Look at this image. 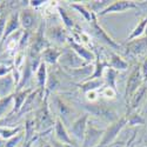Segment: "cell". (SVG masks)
<instances>
[{
	"instance_id": "obj_41",
	"label": "cell",
	"mask_w": 147,
	"mask_h": 147,
	"mask_svg": "<svg viewBox=\"0 0 147 147\" xmlns=\"http://www.w3.org/2000/svg\"><path fill=\"white\" fill-rule=\"evenodd\" d=\"M35 141V138L34 139H32L31 141H27V142H24V146L22 147H32V144Z\"/></svg>"
},
{
	"instance_id": "obj_28",
	"label": "cell",
	"mask_w": 147,
	"mask_h": 147,
	"mask_svg": "<svg viewBox=\"0 0 147 147\" xmlns=\"http://www.w3.org/2000/svg\"><path fill=\"white\" fill-rule=\"evenodd\" d=\"M146 28H147V16L145 18H142L140 20V22L138 24L136 27H134V30L132 31V33L128 35L127 40L131 41V40H134V39L141 38V36L145 34V32H146Z\"/></svg>"
},
{
	"instance_id": "obj_4",
	"label": "cell",
	"mask_w": 147,
	"mask_h": 147,
	"mask_svg": "<svg viewBox=\"0 0 147 147\" xmlns=\"http://www.w3.org/2000/svg\"><path fill=\"white\" fill-rule=\"evenodd\" d=\"M88 120H90L88 113H85L82 115H78L69 125L68 132H69L71 136L79 141H82L84 137H85V132H86V128H87Z\"/></svg>"
},
{
	"instance_id": "obj_13",
	"label": "cell",
	"mask_w": 147,
	"mask_h": 147,
	"mask_svg": "<svg viewBox=\"0 0 147 147\" xmlns=\"http://www.w3.org/2000/svg\"><path fill=\"white\" fill-rule=\"evenodd\" d=\"M54 139L60 141V142H63V144L69 145V146L73 145V139L71 137L68 129L66 128L64 122L61 121L58 117H57L55 125H54Z\"/></svg>"
},
{
	"instance_id": "obj_46",
	"label": "cell",
	"mask_w": 147,
	"mask_h": 147,
	"mask_svg": "<svg viewBox=\"0 0 147 147\" xmlns=\"http://www.w3.org/2000/svg\"><path fill=\"white\" fill-rule=\"evenodd\" d=\"M0 4H1V1H0Z\"/></svg>"
},
{
	"instance_id": "obj_3",
	"label": "cell",
	"mask_w": 147,
	"mask_h": 147,
	"mask_svg": "<svg viewBox=\"0 0 147 147\" xmlns=\"http://www.w3.org/2000/svg\"><path fill=\"white\" fill-rule=\"evenodd\" d=\"M104 133H105L104 128L98 127L93 121L88 120L87 128L82 140V147H98L104 137Z\"/></svg>"
},
{
	"instance_id": "obj_40",
	"label": "cell",
	"mask_w": 147,
	"mask_h": 147,
	"mask_svg": "<svg viewBox=\"0 0 147 147\" xmlns=\"http://www.w3.org/2000/svg\"><path fill=\"white\" fill-rule=\"evenodd\" d=\"M141 73L144 78H147V59L144 61V64L141 66Z\"/></svg>"
},
{
	"instance_id": "obj_8",
	"label": "cell",
	"mask_w": 147,
	"mask_h": 147,
	"mask_svg": "<svg viewBox=\"0 0 147 147\" xmlns=\"http://www.w3.org/2000/svg\"><path fill=\"white\" fill-rule=\"evenodd\" d=\"M91 27H92V30H93V34H94L100 41H102L104 44H106V45L109 46V47L114 48V50H117V48L120 47L119 44H117V42L111 38V36H109V35L106 33V31L99 25V22H98V20H96V16H94V18H93V20H92V22H91Z\"/></svg>"
},
{
	"instance_id": "obj_7",
	"label": "cell",
	"mask_w": 147,
	"mask_h": 147,
	"mask_svg": "<svg viewBox=\"0 0 147 147\" xmlns=\"http://www.w3.org/2000/svg\"><path fill=\"white\" fill-rule=\"evenodd\" d=\"M53 101H54V105H55V107H57V111H58V118L64 122V125L66 126V125H71L72 122H73V114H74V111H73V108L67 104V102H65L61 98H59L58 95H55L54 96V99H53Z\"/></svg>"
},
{
	"instance_id": "obj_35",
	"label": "cell",
	"mask_w": 147,
	"mask_h": 147,
	"mask_svg": "<svg viewBox=\"0 0 147 147\" xmlns=\"http://www.w3.org/2000/svg\"><path fill=\"white\" fill-rule=\"evenodd\" d=\"M7 19H8V17L6 16L5 12H3V14L0 16V44H1V41H3V36H4V33H5Z\"/></svg>"
},
{
	"instance_id": "obj_11",
	"label": "cell",
	"mask_w": 147,
	"mask_h": 147,
	"mask_svg": "<svg viewBox=\"0 0 147 147\" xmlns=\"http://www.w3.org/2000/svg\"><path fill=\"white\" fill-rule=\"evenodd\" d=\"M19 20H20V25L21 28L24 31H31L34 26H35V22L38 20V17H36L35 13V9L33 8H22L19 12Z\"/></svg>"
},
{
	"instance_id": "obj_6",
	"label": "cell",
	"mask_w": 147,
	"mask_h": 147,
	"mask_svg": "<svg viewBox=\"0 0 147 147\" xmlns=\"http://www.w3.org/2000/svg\"><path fill=\"white\" fill-rule=\"evenodd\" d=\"M127 122V119L126 118H120L118 119L117 121L112 122L106 129H105V133H104V137L99 144V147H106L107 145L111 144L119 134V132L124 128V126L126 125Z\"/></svg>"
},
{
	"instance_id": "obj_14",
	"label": "cell",
	"mask_w": 147,
	"mask_h": 147,
	"mask_svg": "<svg viewBox=\"0 0 147 147\" xmlns=\"http://www.w3.org/2000/svg\"><path fill=\"white\" fill-rule=\"evenodd\" d=\"M17 81L13 74H8L5 77H0V98H5L16 93Z\"/></svg>"
},
{
	"instance_id": "obj_25",
	"label": "cell",
	"mask_w": 147,
	"mask_h": 147,
	"mask_svg": "<svg viewBox=\"0 0 147 147\" xmlns=\"http://www.w3.org/2000/svg\"><path fill=\"white\" fill-rule=\"evenodd\" d=\"M42 91H40V90H34V91H32V93L27 96V99H26V101H25V104H24V106L21 107V109H20V112L17 114V115H22L24 113H28V112H31L32 109H34V104H35V100H36V96H38V94L39 93H41Z\"/></svg>"
},
{
	"instance_id": "obj_30",
	"label": "cell",
	"mask_w": 147,
	"mask_h": 147,
	"mask_svg": "<svg viewBox=\"0 0 147 147\" xmlns=\"http://www.w3.org/2000/svg\"><path fill=\"white\" fill-rule=\"evenodd\" d=\"M24 131H25V142L31 141L32 139H34V133H35V131H36L34 118H27V119H26Z\"/></svg>"
},
{
	"instance_id": "obj_24",
	"label": "cell",
	"mask_w": 147,
	"mask_h": 147,
	"mask_svg": "<svg viewBox=\"0 0 147 147\" xmlns=\"http://www.w3.org/2000/svg\"><path fill=\"white\" fill-rule=\"evenodd\" d=\"M118 74H119L118 71H115L111 67H107L104 71V76H102V79L105 81V86L117 90V77H118Z\"/></svg>"
},
{
	"instance_id": "obj_45",
	"label": "cell",
	"mask_w": 147,
	"mask_h": 147,
	"mask_svg": "<svg viewBox=\"0 0 147 147\" xmlns=\"http://www.w3.org/2000/svg\"><path fill=\"white\" fill-rule=\"evenodd\" d=\"M40 147H42V145H41V146H40Z\"/></svg>"
},
{
	"instance_id": "obj_16",
	"label": "cell",
	"mask_w": 147,
	"mask_h": 147,
	"mask_svg": "<svg viewBox=\"0 0 147 147\" xmlns=\"http://www.w3.org/2000/svg\"><path fill=\"white\" fill-rule=\"evenodd\" d=\"M46 36H47V40H52L57 45H63L67 40V30L63 26L58 25V26L48 28L46 32Z\"/></svg>"
},
{
	"instance_id": "obj_15",
	"label": "cell",
	"mask_w": 147,
	"mask_h": 147,
	"mask_svg": "<svg viewBox=\"0 0 147 147\" xmlns=\"http://www.w3.org/2000/svg\"><path fill=\"white\" fill-rule=\"evenodd\" d=\"M19 30H21L20 20H19V13H18V12H13V13L9 14V17L7 19L5 33H4V36H3V41H1V44H0V47L4 45V42L7 40V38L9 35H12L13 33L18 32Z\"/></svg>"
},
{
	"instance_id": "obj_39",
	"label": "cell",
	"mask_w": 147,
	"mask_h": 147,
	"mask_svg": "<svg viewBox=\"0 0 147 147\" xmlns=\"http://www.w3.org/2000/svg\"><path fill=\"white\" fill-rule=\"evenodd\" d=\"M51 144H52V147H72V146H69V145H66V144L60 142V141H58V140H55V139H53Z\"/></svg>"
},
{
	"instance_id": "obj_38",
	"label": "cell",
	"mask_w": 147,
	"mask_h": 147,
	"mask_svg": "<svg viewBox=\"0 0 147 147\" xmlns=\"http://www.w3.org/2000/svg\"><path fill=\"white\" fill-rule=\"evenodd\" d=\"M45 3H46V1H44V0H32V1H30V6H31L33 9H35V8L42 6Z\"/></svg>"
},
{
	"instance_id": "obj_10",
	"label": "cell",
	"mask_w": 147,
	"mask_h": 147,
	"mask_svg": "<svg viewBox=\"0 0 147 147\" xmlns=\"http://www.w3.org/2000/svg\"><path fill=\"white\" fill-rule=\"evenodd\" d=\"M68 42H69V46H71V48L73 51H74L85 63H86L87 65H91L93 61L96 59V57H95V53L92 51V50H90V48H87V47H85L82 44H80V42H77L74 39H69L68 40Z\"/></svg>"
},
{
	"instance_id": "obj_34",
	"label": "cell",
	"mask_w": 147,
	"mask_h": 147,
	"mask_svg": "<svg viewBox=\"0 0 147 147\" xmlns=\"http://www.w3.org/2000/svg\"><path fill=\"white\" fill-rule=\"evenodd\" d=\"M22 140H25V134L19 133L18 136H16V137H13V138H11V139L6 140V145H5V147H17Z\"/></svg>"
},
{
	"instance_id": "obj_43",
	"label": "cell",
	"mask_w": 147,
	"mask_h": 147,
	"mask_svg": "<svg viewBox=\"0 0 147 147\" xmlns=\"http://www.w3.org/2000/svg\"><path fill=\"white\" fill-rule=\"evenodd\" d=\"M42 147H52V144H42Z\"/></svg>"
},
{
	"instance_id": "obj_36",
	"label": "cell",
	"mask_w": 147,
	"mask_h": 147,
	"mask_svg": "<svg viewBox=\"0 0 147 147\" xmlns=\"http://www.w3.org/2000/svg\"><path fill=\"white\" fill-rule=\"evenodd\" d=\"M85 96H86V100L90 104H94V102H98V98L100 96V94L98 93V91H92V92L85 93Z\"/></svg>"
},
{
	"instance_id": "obj_1",
	"label": "cell",
	"mask_w": 147,
	"mask_h": 147,
	"mask_svg": "<svg viewBox=\"0 0 147 147\" xmlns=\"http://www.w3.org/2000/svg\"><path fill=\"white\" fill-rule=\"evenodd\" d=\"M47 93L45 95V99L42 100V104L40 105V107L36 109L35 115H34V121H35V127L36 131L39 132H45L48 131L50 128L54 127L55 125V120L57 118L53 117V113L51 112L50 106H48V98H47Z\"/></svg>"
},
{
	"instance_id": "obj_26",
	"label": "cell",
	"mask_w": 147,
	"mask_h": 147,
	"mask_svg": "<svg viewBox=\"0 0 147 147\" xmlns=\"http://www.w3.org/2000/svg\"><path fill=\"white\" fill-rule=\"evenodd\" d=\"M21 126H0V138H3L4 140H8L18 136L19 133H21Z\"/></svg>"
},
{
	"instance_id": "obj_2",
	"label": "cell",
	"mask_w": 147,
	"mask_h": 147,
	"mask_svg": "<svg viewBox=\"0 0 147 147\" xmlns=\"http://www.w3.org/2000/svg\"><path fill=\"white\" fill-rule=\"evenodd\" d=\"M85 106V109L87 111L88 114H92L96 118H100L101 120H105L107 122H114L118 120V115L117 113L113 111L112 108H109L105 105H101V104H98V102H94V104H86L84 105Z\"/></svg>"
},
{
	"instance_id": "obj_22",
	"label": "cell",
	"mask_w": 147,
	"mask_h": 147,
	"mask_svg": "<svg viewBox=\"0 0 147 147\" xmlns=\"http://www.w3.org/2000/svg\"><path fill=\"white\" fill-rule=\"evenodd\" d=\"M108 67H111V68H113V69H115L118 72L126 71L128 68V63L121 55H119L118 53L111 52V54H109Z\"/></svg>"
},
{
	"instance_id": "obj_20",
	"label": "cell",
	"mask_w": 147,
	"mask_h": 147,
	"mask_svg": "<svg viewBox=\"0 0 147 147\" xmlns=\"http://www.w3.org/2000/svg\"><path fill=\"white\" fill-rule=\"evenodd\" d=\"M127 48L131 53H133L134 55H139L142 54L144 52L147 51V36L145 38H138V39H134L128 41Z\"/></svg>"
},
{
	"instance_id": "obj_9",
	"label": "cell",
	"mask_w": 147,
	"mask_h": 147,
	"mask_svg": "<svg viewBox=\"0 0 147 147\" xmlns=\"http://www.w3.org/2000/svg\"><path fill=\"white\" fill-rule=\"evenodd\" d=\"M138 8V6L136 5L134 1H128V0H118V1H112V4L109 5L104 12L99 14L100 17L102 16H107L111 13H122V12H126L129 9H136Z\"/></svg>"
},
{
	"instance_id": "obj_5",
	"label": "cell",
	"mask_w": 147,
	"mask_h": 147,
	"mask_svg": "<svg viewBox=\"0 0 147 147\" xmlns=\"http://www.w3.org/2000/svg\"><path fill=\"white\" fill-rule=\"evenodd\" d=\"M59 63L66 69H77L87 65L73 50H64Z\"/></svg>"
},
{
	"instance_id": "obj_33",
	"label": "cell",
	"mask_w": 147,
	"mask_h": 147,
	"mask_svg": "<svg viewBox=\"0 0 147 147\" xmlns=\"http://www.w3.org/2000/svg\"><path fill=\"white\" fill-rule=\"evenodd\" d=\"M101 96H104L105 99L109 100V99H115V96H117V90L112 88V87H107V86H104L101 88V92H100Z\"/></svg>"
},
{
	"instance_id": "obj_21",
	"label": "cell",
	"mask_w": 147,
	"mask_h": 147,
	"mask_svg": "<svg viewBox=\"0 0 147 147\" xmlns=\"http://www.w3.org/2000/svg\"><path fill=\"white\" fill-rule=\"evenodd\" d=\"M104 86H105V81L102 78L101 79H87V80L81 81L79 84V88L84 93L101 90Z\"/></svg>"
},
{
	"instance_id": "obj_31",
	"label": "cell",
	"mask_w": 147,
	"mask_h": 147,
	"mask_svg": "<svg viewBox=\"0 0 147 147\" xmlns=\"http://www.w3.org/2000/svg\"><path fill=\"white\" fill-rule=\"evenodd\" d=\"M58 12H59V16H60L61 20H63L64 26H65L66 30H72L73 27H74V22H73V19L68 16V13H67V12L63 7L58 6Z\"/></svg>"
},
{
	"instance_id": "obj_12",
	"label": "cell",
	"mask_w": 147,
	"mask_h": 147,
	"mask_svg": "<svg viewBox=\"0 0 147 147\" xmlns=\"http://www.w3.org/2000/svg\"><path fill=\"white\" fill-rule=\"evenodd\" d=\"M142 73H141V68L137 67L136 69H134L131 76L127 80V87H126V94L127 96H131L134 95V93H136L139 87L141 86V82H142Z\"/></svg>"
},
{
	"instance_id": "obj_29",
	"label": "cell",
	"mask_w": 147,
	"mask_h": 147,
	"mask_svg": "<svg viewBox=\"0 0 147 147\" xmlns=\"http://www.w3.org/2000/svg\"><path fill=\"white\" fill-rule=\"evenodd\" d=\"M72 8H74L78 13H80L81 16H82V18L86 20L87 22H92V20H93V18H94V16L95 14H93L92 12L87 8V6L86 5H82V4H71L69 5Z\"/></svg>"
},
{
	"instance_id": "obj_44",
	"label": "cell",
	"mask_w": 147,
	"mask_h": 147,
	"mask_svg": "<svg viewBox=\"0 0 147 147\" xmlns=\"http://www.w3.org/2000/svg\"><path fill=\"white\" fill-rule=\"evenodd\" d=\"M145 34H146V36H147V28H146V32H145Z\"/></svg>"
},
{
	"instance_id": "obj_27",
	"label": "cell",
	"mask_w": 147,
	"mask_h": 147,
	"mask_svg": "<svg viewBox=\"0 0 147 147\" xmlns=\"http://www.w3.org/2000/svg\"><path fill=\"white\" fill-rule=\"evenodd\" d=\"M111 4H112V1H109V0H101V1H90L86 6L93 14L99 16L101 12H104Z\"/></svg>"
},
{
	"instance_id": "obj_18",
	"label": "cell",
	"mask_w": 147,
	"mask_h": 147,
	"mask_svg": "<svg viewBox=\"0 0 147 147\" xmlns=\"http://www.w3.org/2000/svg\"><path fill=\"white\" fill-rule=\"evenodd\" d=\"M32 91H34L33 88H26V90H22V91H16V93L13 94V100H14V105H13V111H12V115L14 114H18L20 112L21 107L24 106V104H25L27 96L32 93Z\"/></svg>"
},
{
	"instance_id": "obj_42",
	"label": "cell",
	"mask_w": 147,
	"mask_h": 147,
	"mask_svg": "<svg viewBox=\"0 0 147 147\" xmlns=\"http://www.w3.org/2000/svg\"><path fill=\"white\" fill-rule=\"evenodd\" d=\"M5 145H6V140L0 138V147H5Z\"/></svg>"
},
{
	"instance_id": "obj_19",
	"label": "cell",
	"mask_w": 147,
	"mask_h": 147,
	"mask_svg": "<svg viewBox=\"0 0 147 147\" xmlns=\"http://www.w3.org/2000/svg\"><path fill=\"white\" fill-rule=\"evenodd\" d=\"M13 105H14L13 94L5 98H0V121L4 120L5 118H8L12 114Z\"/></svg>"
},
{
	"instance_id": "obj_17",
	"label": "cell",
	"mask_w": 147,
	"mask_h": 147,
	"mask_svg": "<svg viewBox=\"0 0 147 147\" xmlns=\"http://www.w3.org/2000/svg\"><path fill=\"white\" fill-rule=\"evenodd\" d=\"M63 51L58 47H47L41 53V61L46 65H57L60 60V57L63 55Z\"/></svg>"
},
{
	"instance_id": "obj_37",
	"label": "cell",
	"mask_w": 147,
	"mask_h": 147,
	"mask_svg": "<svg viewBox=\"0 0 147 147\" xmlns=\"http://www.w3.org/2000/svg\"><path fill=\"white\" fill-rule=\"evenodd\" d=\"M13 72V65H6V64H0V77L8 76Z\"/></svg>"
},
{
	"instance_id": "obj_23",
	"label": "cell",
	"mask_w": 147,
	"mask_h": 147,
	"mask_svg": "<svg viewBox=\"0 0 147 147\" xmlns=\"http://www.w3.org/2000/svg\"><path fill=\"white\" fill-rule=\"evenodd\" d=\"M48 78V72H47V65L42 63L39 66V68L35 72V81H36V90H40L44 92L46 88V82Z\"/></svg>"
},
{
	"instance_id": "obj_32",
	"label": "cell",
	"mask_w": 147,
	"mask_h": 147,
	"mask_svg": "<svg viewBox=\"0 0 147 147\" xmlns=\"http://www.w3.org/2000/svg\"><path fill=\"white\" fill-rule=\"evenodd\" d=\"M59 86V80L57 78L55 74L53 73H50L48 74V78H47V82H46V90H47V94L51 93V92H54Z\"/></svg>"
}]
</instances>
